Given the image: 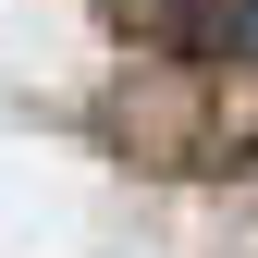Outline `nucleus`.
<instances>
[{"instance_id":"f257e3e1","label":"nucleus","mask_w":258,"mask_h":258,"mask_svg":"<svg viewBox=\"0 0 258 258\" xmlns=\"http://www.w3.org/2000/svg\"><path fill=\"white\" fill-rule=\"evenodd\" d=\"M209 37L234 49V61H258V0H209Z\"/></svg>"}]
</instances>
